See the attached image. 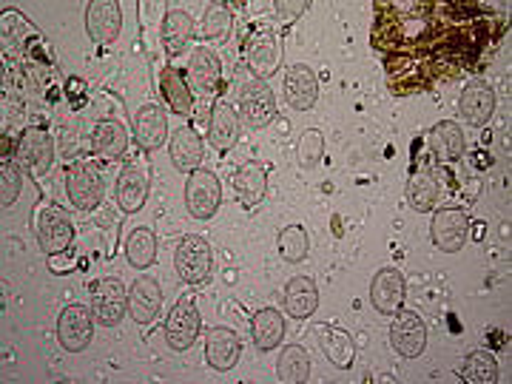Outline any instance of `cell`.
<instances>
[{"mask_svg": "<svg viewBox=\"0 0 512 384\" xmlns=\"http://www.w3.org/2000/svg\"><path fill=\"white\" fill-rule=\"evenodd\" d=\"M237 111L245 128H251V131L268 128L276 117V94L271 92V86L265 80L251 77L239 86Z\"/></svg>", "mask_w": 512, "mask_h": 384, "instance_id": "6da1fadb", "label": "cell"}, {"mask_svg": "<svg viewBox=\"0 0 512 384\" xmlns=\"http://www.w3.org/2000/svg\"><path fill=\"white\" fill-rule=\"evenodd\" d=\"M174 271L183 279V285H202L214 271L211 242L200 234H188L174 251Z\"/></svg>", "mask_w": 512, "mask_h": 384, "instance_id": "7a4b0ae2", "label": "cell"}, {"mask_svg": "<svg viewBox=\"0 0 512 384\" xmlns=\"http://www.w3.org/2000/svg\"><path fill=\"white\" fill-rule=\"evenodd\" d=\"M222 202V183L211 168H197L185 180V208L194 220H211Z\"/></svg>", "mask_w": 512, "mask_h": 384, "instance_id": "3957f363", "label": "cell"}, {"mask_svg": "<svg viewBox=\"0 0 512 384\" xmlns=\"http://www.w3.org/2000/svg\"><path fill=\"white\" fill-rule=\"evenodd\" d=\"M15 163L29 171L32 177H46L55 163V143L46 128L29 126L20 134L18 148H15Z\"/></svg>", "mask_w": 512, "mask_h": 384, "instance_id": "277c9868", "label": "cell"}, {"mask_svg": "<svg viewBox=\"0 0 512 384\" xmlns=\"http://www.w3.org/2000/svg\"><path fill=\"white\" fill-rule=\"evenodd\" d=\"M35 234L43 254L60 256L72 248L74 242V225L66 217V211H60L57 205H43L35 214Z\"/></svg>", "mask_w": 512, "mask_h": 384, "instance_id": "5b68a950", "label": "cell"}, {"mask_svg": "<svg viewBox=\"0 0 512 384\" xmlns=\"http://www.w3.org/2000/svg\"><path fill=\"white\" fill-rule=\"evenodd\" d=\"M200 330L202 319L194 296H180L177 305L168 313V319H165V342H168V348L177 350V353L191 350L194 342H197V336H200Z\"/></svg>", "mask_w": 512, "mask_h": 384, "instance_id": "8992f818", "label": "cell"}, {"mask_svg": "<svg viewBox=\"0 0 512 384\" xmlns=\"http://www.w3.org/2000/svg\"><path fill=\"white\" fill-rule=\"evenodd\" d=\"M94 313L89 305H66L57 316V342L66 353H83L94 339Z\"/></svg>", "mask_w": 512, "mask_h": 384, "instance_id": "52a82bcc", "label": "cell"}, {"mask_svg": "<svg viewBox=\"0 0 512 384\" xmlns=\"http://www.w3.org/2000/svg\"><path fill=\"white\" fill-rule=\"evenodd\" d=\"M66 197L77 211H94L106 200V180L94 165H72L66 174Z\"/></svg>", "mask_w": 512, "mask_h": 384, "instance_id": "ba28073f", "label": "cell"}, {"mask_svg": "<svg viewBox=\"0 0 512 384\" xmlns=\"http://www.w3.org/2000/svg\"><path fill=\"white\" fill-rule=\"evenodd\" d=\"M92 313L97 325L103 328H117L128 313V288L120 279H100L92 288Z\"/></svg>", "mask_w": 512, "mask_h": 384, "instance_id": "9c48e42d", "label": "cell"}, {"mask_svg": "<svg viewBox=\"0 0 512 384\" xmlns=\"http://www.w3.org/2000/svg\"><path fill=\"white\" fill-rule=\"evenodd\" d=\"M470 231H473V222L467 217V211L441 208V211H436L433 225H430V239L444 254H458L470 242Z\"/></svg>", "mask_w": 512, "mask_h": 384, "instance_id": "30bf717a", "label": "cell"}, {"mask_svg": "<svg viewBox=\"0 0 512 384\" xmlns=\"http://www.w3.org/2000/svg\"><path fill=\"white\" fill-rule=\"evenodd\" d=\"M245 66L256 80L274 77L282 66V40L271 29L254 32L245 40Z\"/></svg>", "mask_w": 512, "mask_h": 384, "instance_id": "8fae6325", "label": "cell"}, {"mask_svg": "<svg viewBox=\"0 0 512 384\" xmlns=\"http://www.w3.org/2000/svg\"><path fill=\"white\" fill-rule=\"evenodd\" d=\"M390 345L402 359H419L427 348V325L416 311L393 313L390 325Z\"/></svg>", "mask_w": 512, "mask_h": 384, "instance_id": "7c38bea8", "label": "cell"}, {"mask_svg": "<svg viewBox=\"0 0 512 384\" xmlns=\"http://www.w3.org/2000/svg\"><path fill=\"white\" fill-rule=\"evenodd\" d=\"M151 177L148 168L140 163H128L120 168L117 183H114V202L123 214H137L148 200Z\"/></svg>", "mask_w": 512, "mask_h": 384, "instance_id": "4fadbf2b", "label": "cell"}, {"mask_svg": "<svg viewBox=\"0 0 512 384\" xmlns=\"http://www.w3.org/2000/svg\"><path fill=\"white\" fill-rule=\"evenodd\" d=\"M458 114L461 123L473 128H484L495 114V92L487 80H470L458 97Z\"/></svg>", "mask_w": 512, "mask_h": 384, "instance_id": "5bb4252c", "label": "cell"}, {"mask_svg": "<svg viewBox=\"0 0 512 384\" xmlns=\"http://www.w3.org/2000/svg\"><path fill=\"white\" fill-rule=\"evenodd\" d=\"M163 311V288L154 276H137L128 285V313L137 325H151Z\"/></svg>", "mask_w": 512, "mask_h": 384, "instance_id": "9a60e30c", "label": "cell"}, {"mask_svg": "<svg viewBox=\"0 0 512 384\" xmlns=\"http://www.w3.org/2000/svg\"><path fill=\"white\" fill-rule=\"evenodd\" d=\"M404 296H407V282H404L402 271L396 268H382L376 271L373 282H370V305L384 316L402 311Z\"/></svg>", "mask_w": 512, "mask_h": 384, "instance_id": "2e32d148", "label": "cell"}, {"mask_svg": "<svg viewBox=\"0 0 512 384\" xmlns=\"http://www.w3.org/2000/svg\"><path fill=\"white\" fill-rule=\"evenodd\" d=\"M134 140L143 151H157L168 140V117L160 103H143L134 111Z\"/></svg>", "mask_w": 512, "mask_h": 384, "instance_id": "e0dca14e", "label": "cell"}, {"mask_svg": "<svg viewBox=\"0 0 512 384\" xmlns=\"http://www.w3.org/2000/svg\"><path fill=\"white\" fill-rule=\"evenodd\" d=\"M188 80H191V89L202 97H211V94L220 89L222 80V63L220 55L208 46H197L191 57H188Z\"/></svg>", "mask_w": 512, "mask_h": 384, "instance_id": "ac0fdd59", "label": "cell"}, {"mask_svg": "<svg viewBox=\"0 0 512 384\" xmlns=\"http://www.w3.org/2000/svg\"><path fill=\"white\" fill-rule=\"evenodd\" d=\"M239 356H242V342H239V333L234 328H220L208 330L205 336V362L220 370V373H228L239 365Z\"/></svg>", "mask_w": 512, "mask_h": 384, "instance_id": "d6986e66", "label": "cell"}, {"mask_svg": "<svg viewBox=\"0 0 512 384\" xmlns=\"http://www.w3.org/2000/svg\"><path fill=\"white\" fill-rule=\"evenodd\" d=\"M123 29V9L114 0H92L86 6V32L94 43H111Z\"/></svg>", "mask_w": 512, "mask_h": 384, "instance_id": "ffe728a7", "label": "cell"}, {"mask_svg": "<svg viewBox=\"0 0 512 384\" xmlns=\"http://www.w3.org/2000/svg\"><path fill=\"white\" fill-rule=\"evenodd\" d=\"M157 89H160V97L168 106V111L180 114V117H191L194 111V89L191 83L185 80V74L174 66H163L157 72Z\"/></svg>", "mask_w": 512, "mask_h": 384, "instance_id": "44dd1931", "label": "cell"}, {"mask_svg": "<svg viewBox=\"0 0 512 384\" xmlns=\"http://www.w3.org/2000/svg\"><path fill=\"white\" fill-rule=\"evenodd\" d=\"M285 100L293 111H311L319 100V77L311 66L296 63L285 72Z\"/></svg>", "mask_w": 512, "mask_h": 384, "instance_id": "7402d4cb", "label": "cell"}, {"mask_svg": "<svg viewBox=\"0 0 512 384\" xmlns=\"http://www.w3.org/2000/svg\"><path fill=\"white\" fill-rule=\"evenodd\" d=\"M239 131H242V120H239V111L231 106V103H214L211 109V117H208V140L211 146L217 148L220 154L231 151L237 146Z\"/></svg>", "mask_w": 512, "mask_h": 384, "instance_id": "603a6c76", "label": "cell"}, {"mask_svg": "<svg viewBox=\"0 0 512 384\" xmlns=\"http://www.w3.org/2000/svg\"><path fill=\"white\" fill-rule=\"evenodd\" d=\"M168 154H171V163H174L177 171H183V174L197 171L202 163V157H205V143H202L200 131L194 126L177 128V131L171 134Z\"/></svg>", "mask_w": 512, "mask_h": 384, "instance_id": "cb8c5ba5", "label": "cell"}, {"mask_svg": "<svg viewBox=\"0 0 512 384\" xmlns=\"http://www.w3.org/2000/svg\"><path fill=\"white\" fill-rule=\"evenodd\" d=\"M234 191L242 208L254 211L259 202L268 194V174L259 163H242L234 171Z\"/></svg>", "mask_w": 512, "mask_h": 384, "instance_id": "d4e9b609", "label": "cell"}, {"mask_svg": "<svg viewBox=\"0 0 512 384\" xmlns=\"http://www.w3.org/2000/svg\"><path fill=\"white\" fill-rule=\"evenodd\" d=\"M313 333H316V342H319L322 353L328 356L330 365L339 367V370H350L353 367L356 345H353V339L345 330L333 328V325H319Z\"/></svg>", "mask_w": 512, "mask_h": 384, "instance_id": "484cf974", "label": "cell"}, {"mask_svg": "<svg viewBox=\"0 0 512 384\" xmlns=\"http://www.w3.org/2000/svg\"><path fill=\"white\" fill-rule=\"evenodd\" d=\"M251 339L259 353H271L285 339V316L276 308H262L251 316Z\"/></svg>", "mask_w": 512, "mask_h": 384, "instance_id": "4316f807", "label": "cell"}, {"mask_svg": "<svg viewBox=\"0 0 512 384\" xmlns=\"http://www.w3.org/2000/svg\"><path fill=\"white\" fill-rule=\"evenodd\" d=\"M319 308V288L311 276H293L285 285V311L293 319H311Z\"/></svg>", "mask_w": 512, "mask_h": 384, "instance_id": "83f0119b", "label": "cell"}, {"mask_svg": "<svg viewBox=\"0 0 512 384\" xmlns=\"http://www.w3.org/2000/svg\"><path fill=\"white\" fill-rule=\"evenodd\" d=\"M427 140H430V148L441 163H456L467 151V137H464V131L456 120H441L439 126L430 128Z\"/></svg>", "mask_w": 512, "mask_h": 384, "instance_id": "f1b7e54d", "label": "cell"}, {"mask_svg": "<svg viewBox=\"0 0 512 384\" xmlns=\"http://www.w3.org/2000/svg\"><path fill=\"white\" fill-rule=\"evenodd\" d=\"M92 151L103 160H120L128 151V131L120 120H100L92 128Z\"/></svg>", "mask_w": 512, "mask_h": 384, "instance_id": "f546056e", "label": "cell"}, {"mask_svg": "<svg viewBox=\"0 0 512 384\" xmlns=\"http://www.w3.org/2000/svg\"><path fill=\"white\" fill-rule=\"evenodd\" d=\"M439 197L441 185L439 177H436V171H430V168H416V171L410 174V180H407V202H410V208L419 211V214H430V211L436 208Z\"/></svg>", "mask_w": 512, "mask_h": 384, "instance_id": "4dcf8cb0", "label": "cell"}, {"mask_svg": "<svg viewBox=\"0 0 512 384\" xmlns=\"http://www.w3.org/2000/svg\"><path fill=\"white\" fill-rule=\"evenodd\" d=\"M194 37V18L180 9V6H171L163 18V46L165 52L171 57H177L188 46V40Z\"/></svg>", "mask_w": 512, "mask_h": 384, "instance_id": "1f68e13d", "label": "cell"}, {"mask_svg": "<svg viewBox=\"0 0 512 384\" xmlns=\"http://www.w3.org/2000/svg\"><path fill=\"white\" fill-rule=\"evenodd\" d=\"M276 376L285 384H305L311 379V356L302 345H288L279 353L276 362Z\"/></svg>", "mask_w": 512, "mask_h": 384, "instance_id": "d6a6232c", "label": "cell"}, {"mask_svg": "<svg viewBox=\"0 0 512 384\" xmlns=\"http://www.w3.org/2000/svg\"><path fill=\"white\" fill-rule=\"evenodd\" d=\"M126 259L131 268L146 271L157 259V237L151 228H134L126 239Z\"/></svg>", "mask_w": 512, "mask_h": 384, "instance_id": "836d02e7", "label": "cell"}, {"mask_svg": "<svg viewBox=\"0 0 512 384\" xmlns=\"http://www.w3.org/2000/svg\"><path fill=\"white\" fill-rule=\"evenodd\" d=\"M461 379L467 384H495L498 382V362L490 350H473L467 353L461 365Z\"/></svg>", "mask_w": 512, "mask_h": 384, "instance_id": "e575fe53", "label": "cell"}, {"mask_svg": "<svg viewBox=\"0 0 512 384\" xmlns=\"http://www.w3.org/2000/svg\"><path fill=\"white\" fill-rule=\"evenodd\" d=\"M200 29V37L202 40H208V43H222V40H228L231 29H234V15H231V9H228L225 3H211V6H205Z\"/></svg>", "mask_w": 512, "mask_h": 384, "instance_id": "d590c367", "label": "cell"}, {"mask_svg": "<svg viewBox=\"0 0 512 384\" xmlns=\"http://www.w3.org/2000/svg\"><path fill=\"white\" fill-rule=\"evenodd\" d=\"M276 245H279V256L285 259V262H302L308 251H311V239H308V231L302 228V225H288V228H282L279 231V239H276Z\"/></svg>", "mask_w": 512, "mask_h": 384, "instance_id": "8d00e7d4", "label": "cell"}, {"mask_svg": "<svg viewBox=\"0 0 512 384\" xmlns=\"http://www.w3.org/2000/svg\"><path fill=\"white\" fill-rule=\"evenodd\" d=\"M325 157V134L319 128L302 131L299 143H296V163L302 165V171H313Z\"/></svg>", "mask_w": 512, "mask_h": 384, "instance_id": "74e56055", "label": "cell"}, {"mask_svg": "<svg viewBox=\"0 0 512 384\" xmlns=\"http://www.w3.org/2000/svg\"><path fill=\"white\" fill-rule=\"evenodd\" d=\"M20 188H23V168L12 160H3L0 168V205L9 208L15 205L20 197Z\"/></svg>", "mask_w": 512, "mask_h": 384, "instance_id": "f35d334b", "label": "cell"}, {"mask_svg": "<svg viewBox=\"0 0 512 384\" xmlns=\"http://www.w3.org/2000/svg\"><path fill=\"white\" fill-rule=\"evenodd\" d=\"M276 9H288V18H296L305 9H311V3H276Z\"/></svg>", "mask_w": 512, "mask_h": 384, "instance_id": "ab89813d", "label": "cell"}]
</instances>
